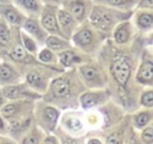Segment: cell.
I'll return each instance as SVG.
<instances>
[{"label": "cell", "mask_w": 153, "mask_h": 144, "mask_svg": "<svg viewBox=\"0 0 153 144\" xmlns=\"http://www.w3.org/2000/svg\"><path fill=\"white\" fill-rule=\"evenodd\" d=\"M111 72L118 84L126 85L130 76V67L123 56H116L111 64Z\"/></svg>", "instance_id": "6da1fadb"}, {"label": "cell", "mask_w": 153, "mask_h": 144, "mask_svg": "<svg viewBox=\"0 0 153 144\" xmlns=\"http://www.w3.org/2000/svg\"><path fill=\"white\" fill-rule=\"evenodd\" d=\"M91 19L94 25H97L98 28H102V29H109L111 25V22H112L109 13H105L104 11H99V10H97L92 13Z\"/></svg>", "instance_id": "7a4b0ae2"}, {"label": "cell", "mask_w": 153, "mask_h": 144, "mask_svg": "<svg viewBox=\"0 0 153 144\" xmlns=\"http://www.w3.org/2000/svg\"><path fill=\"white\" fill-rule=\"evenodd\" d=\"M51 89L56 96L65 97V96L69 95V91H71L69 82L67 79H63V78H57L51 83Z\"/></svg>", "instance_id": "3957f363"}, {"label": "cell", "mask_w": 153, "mask_h": 144, "mask_svg": "<svg viewBox=\"0 0 153 144\" xmlns=\"http://www.w3.org/2000/svg\"><path fill=\"white\" fill-rule=\"evenodd\" d=\"M137 79L140 82H148L153 79V64L151 61H146L142 64L137 73Z\"/></svg>", "instance_id": "277c9868"}, {"label": "cell", "mask_w": 153, "mask_h": 144, "mask_svg": "<svg viewBox=\"0 0 153 144\" xmlns=\"http://www.w3.org/2000/svg\"><path fill=\"white\" fill-rule=\"evenodd\" d=\"M0 10L2 11V14L6 17V19L10 22V23H13V24H20V16L18 14V12L16 10H13L12 7L10 6H1Z\"/></svg>", "instance_id": "5b68a950"}, {"label": "cell", "mask_w": 153, "mask_h": 144, "mask_svg": "<svg viewBox=\"0 0 153 144\" xmlns=\"http://www.w3.org/2000/svg\"><path fill=\"white\" fill-rule=\"evenodd\" d=\"M42 23L44 25V28L51 32H59V28H57V23L56 19L54 17L53 13H47L43 18H42Z\"/></svg>", "instance_id": "8992f818"}, {"label": "cell", "mask_w": 153, "mask_h": 144, "mask_svg": "<svg viewBox=\"0 0 153 144\" xmlns=\"http://www.w3.org/2000/svg\"><path fill=\"white\" fill-rule=\"evenodd\" d=\"M74 41L78 43V44H88L91 41H92V32L88 30V29H84L81 31H79L75 36H74Z\"/></svg>", "instance_id": "52a82bcc"}, {"label": "cell", "mask_w": 153, "mask_h": 144, "mask_svg": "<svg viewBox=\"0 0 153 144\" xmlns=\"http://www.w3.org/2000/svg\"><path fill=\"white\" fill-rule=\"evenodd\" d=\"M128 36H129V31H128V28L127 25H121L116 32H115V38L118 43H123L128 40Z\"/></svg>", "instance_id": "ba28073f"}, {"label": "cell", "mask_w": 153, "mask_h": 144, "mask_svg": "<svg viewBox=\"0 0 153 144\" xmlns=\"http://www.w3.org/2000/svg\"><path fill=\"white\" fill-rule=\"evenodd\" d=\"M60 60H61V62L63 65L69 66L72 62H78L80 59L76 55H74L72 52H65V53H61L60 54Z\"/></svg>", "instance_id": "9c48e42d"}, {"label": "cell", "mask_w": 153, "mask_h": 144, "mask_svg": "<svg viewBox=\"0 0 153 144\" xmlns=\"http://www.w3.org/2000/svg\"><path fill=\"white\" fill-rule=\"evenodd\" d=\"M25 29H26L29 32L36 35L37 37H42V31H41L38 24H37L35 20H32V19L26 20V23H25Z\"/></svg>", "instance_id": "30bf717a"}, {"label": "cell", "mask_w": 153, "mask_h": 144, "mask_svg": "<svg viewBox=\"0 0 153 144\" xmlns=\"http://www.w3.org/2000/svg\"><path fill=\"white\" fill-rule=\"evenodd\" d=\"M97 102H98V95H94V94H85L81 97V103H82V107L85 108L92 107Z\"/></svg>", "instance_id": "8fae6325"}, {"label": "cell", "mask_w": 153, "mask_h": 144, "mask_svg": "<svg viewBox=\"0 0 153 144\" xmlns=\"http://www.w3.org/2000/svg\"><path fill=\"white\" fill-rule=\"evenodd\" d=\"M59 20H60V23H61V25L63 28H69L72 25V23H73V19H72L71 14L65 12V11H60L59 12Z\"/></svg>", "instance_id": "7c38bea8"}, {"label": "cell", "mask_w": 153, "mask_h": 144, "mask_svg": "<svg viewBox=\"0 0 153 144\" xmlns=\"http://www.w3.org/2000/svg\"><path fill=\"white\" fill-rule=\"evenodd\" d=\"M72 13L78 18V19H81L84 17V13H85V6L82 2H74L72 5Z\"/></svg>", "instance_id": "4fadbf2b"}, {"label": "cell", "mask_w": 153, "mask_h": 144, "mask_svg": "<svg viewBox=\"0 0 153 144\" xmlns=\"http://www.w3.org/2000/svg\"><path fill=\"white\" fill-rule=\"evenodd\" d=\"M11 58L14 59V60H17V61L23 60L25 58V50H24V48L20 47V46L14 47L12 49V52H11Z\"/></svg>", "instance_id": "5bb4252c"}, {"label": "cell", "mask_w": 153, "mask_h": 144, "mask_svg": "<svg viewBox=\"0 0 153 144\" xmlns=\"http://www.w3.org/2000/svg\"><path fill=\"white\" fill-rule=\"evenodd\" d=\"M47 44H48L50 48H53V49H60V48H62V47L66 46V43H65L63 41L59 40L57 37H53V36L47 40Z\"/></svg>", "instance_id": "9a60e30c"}, {"label": "cell", "mask_w": 153, "mask_h": 144, "mask_svg": "<svg viewBox=\"0 0 153 144\" xmlns=\"http://www.w3.org/2000/svg\"><path fill=\"white\" fill-rule=\"evenodd\" d=\"M137 23H139V25L141 28H148L153 23V17L151 14H147V13L146 14H141L139 17V19H137Z\"/></svg>", "instance_id": "2e32d148"}, {"label": "cell", "mask_w": 153, "mask_h": 144, "mask_svg": "<svg viewBox=\"0 0 153 144\" xmlns=\"http://www.w3.org/2000/svg\"><path fill=\"white\" fill-rule=\"evenodd\" d=\"M81 74L84 76L85 79H88V80H92L94 79V77L97 76V72L93 67H90V66H85V67H81Z\"/></svg>", "instance_id": "e0dca14e"}, {"label": "cell", "mask_w": 153, "mask_h": 144, "mask_svg": "<svg viewBox=\"0 0 153 144\" xmlns=\"http://www.w3.org/2000/svg\"><path fill=\"white\" fill-rule=\"evenodd\" d=\"M26 80L29 82V84H31V85H33V86H37V85L41 83L42 78H41V76H39L36 71H32V72H30V73L27 74Z\"/></svg>", "instance_id": "ac0fdd59"}, {"label": "cell", "mask_w": 153, "mask_h": 144, "mask_svg": "<svg viewBox=\"0 0 153 144\" xmlns=\"http://www.w3.org/2000/svg\"><path fill=\"white\" fill-rule=\"evenodd\" d=\"M4 94L8 98H16V97H18L20 95V90L17 86H8V88L4 89Z\"/></svg>", "instance_id": "d6986e66"}, {"label": "cell", "mask_w": 153, "mask_h": 144, "mask_svg": "<svg viewBox=\"0 0 153 144\" xmlns=\"http://www.w3.org/2000/svg\"><path fill=\"white\" fill-rule=\"evenodd\" d=\"M57 112L54 109V108H51V107H48V108H45V110H44V116H45V119L48 120V121H50L51 124H54L55 121H56V119H57Z\"/></svg>", "instance_id": "ffe728a7"}, {"label": "cell", "mask_w": 153, "mask_h": 144, "mask_svg": "<svg viewBox=\"0 0 153 144\" xmlns=\"http://www.w3.org/2000/svg\"><path fill=\"white\" fill-rule=\"evenodd\" d=\"M10 41V32L5 25H0V44L5 46Z\"/></svg>", "instance_id": "44dd1931"}, {"label": "cell", "mask_w": 153, "mask_h": 144, "mask_svg": "<svg viewBox=\"0 0 153 144\" xmlns=\"http://www.w3.org/2000/svg\"><path fill=\"white\" fill-rule=\"evenodd\" d=\"M20 5H23L24 7L29 8V10H33L36 11L38 8V4H37V0H17Z\"/></svg>", "instance_id": "7402d4cb"}, {"label": "cell", "mask_w": 153, "mask_h": 144, "mask_svg": "<svg viewBox=\"0 0 153 144\" xmlns=\"http://www.w3.org/2000/svg\"><path fill=\"white\" fill-rule=\"evenodd\" d=\"M12 76V70L7 65H1L0 66V79H8Z\"/></svg>", "instance_id": "603a6c76"}, {"label": "cell", "mask_w": 153, "mask_h": 144, "mask_svg": "<svg viewBox=\"0 0 153 144\" xmlns=\"http://www.w3.org/2000/svg\"><path fill=\"white\" fill-rule=\"evenodd\" d=\"M141 103L143 106H147V107L153 106V91H149V92L143 94L142 97H141Z\"/></svg>", "instance_id": "cb8c5ba5"}, {"label": "cell", "mask_w": 153, "mask_h": 144, "mask_svg": "<svg viewBox=\"0 0 153 144\" xmlns=\"http://www.w3.org/2000/svg\"><path fill=\"white\" fill-rule=\"evenodd\" d=\"M148 120H149V115H148L147 113H141V114H139V115L136 116V119H135L136 125L140 126V127L145 126V125L148 122Z\"/></svg>", "instance_id": "d4e9b609"}, {"label": "cell", "mask_w": 153, "mask_h": 144, "mask_svg": "<svg viewBox=\"0 0 153 144\" xmlns=\"http://www.w3.org/2000/svg\"><path fill=\"white\" fill-rule=\"evenodd\" d=\"M14 112H16V106H14V104H7V106H5V107L1 109L2 115L6 116V118L12 116V115L14 114Z\"/></svg>", "instance_id": "484cf974"}, {"label": "cell", "mask_w": 153, "mask_h": 144, "mask_svg": "<svg viewBox=\"0 0 153 144\" xmlns=\"http://www.w3.org/2000/svg\"><path fill=\"white\" fill-rule=\"evenodd\" d=\"M67 125L73 131H76V130H80L81 128V122L78 119H69L68 122H67Z\"/></svg>", "instance_id": "4316f807"}, {"label": "cell", "mask_w": 153, "mask_h": 144, "mask_svg": "<svg viewBox=\"0 0 153 144\" xmlns=\"http://www.w3.org/2000/svg\"><path fill=\"white\" fill-rule=\"evenodd\" d=\"M23 41H24L25 47H26L30 52H35V50H36V46H35V43H33V42H32V40H30L27 36L23 35Z\"/></svg>", "instance_id": "83f0119b"}, {"label": "cell", "mask_w": 153, "mask_h": 144, "mask_svg": "<svg viewBox=\"0 0 153 144\" xmlns=\"http://www.w3.org/2000/svg\"><path fill=\"white\" fill-rule=\"evenodd\" d=\"M142 139L146 142H153V127L146 128L142 133Z\"/></svg>", "instance_id": "f1b7e54d"}, {"label": "cell", "mask_w": 153, "mask_h": 144, "mask_svg": "<svg viewBox=\"0 0 153 144\" xmlns=\"http://www.w3.org/2000/svg\"><path fill=\"white\" fill-rule=\"evenodd\" d=\"M39 59H41L42 61H50V60L53 59V55H51V53H50L48 49H44V50L41 52Z\"/></svg>", "instance_id": "f546056e"}, {"label": "cell", "mask_w": 153, "mask_h": 144, "mask_svg": "<svg viewBox=\"0 0 153 144\" xmlns=\"http://www.w3.org/2000/svg\"><path fill=\"white\" fill-rule=\"evenodd\" d=\"M121 137L118 134H111L109 138H108V143H121Z\"/></svg>", "instance_id": "4dcf8cb0"}, {"label": "cell", "mask_w": 153, "mask_h": 144, "mask_svg": "<svg viewBox=\"0 0 153 144\" xmlns=\"http://www.w3.org/2000/svg\"><path fill=\"white\" fill-rule=\"evenodd\" d=\"M141 6L143 7H153V0H142Z\"/></svg>", "instance_id": "1f68e13d"}, {"label": "cell", "mask_w": 153, "mask_h": 144, "mask_svg": "<svg viewBox=\"0 0 153 144\" xmlns=\"http://www.w3.org/2000/svg\"><path fill=\"white\" fill-rule=\"evenodd\" d=\"M108 1L112 5H115V6H120V5L123 4V0H108Z\"/></svg>", "instance_id": "d6a6232c"}, {"label": "cell", "mask_w": 153, "mask_h": 144, "mask_svg": "<svg viewBox=\"0 0 153 144\" xmlns=\"http://www.w3.org/2000/svg\"><path fill=\"white\" fill-rule=\"evenodd\" d=\"M24 143H37V140L36 139H26V140H24Z\"/></svg>", "instance_id": "836d02e7"}, {"label": "cell", "mask_w": 153, "mask_h": 144, "mask_svg": "<svg viewBox=\"0 0 153 144\" xmlns=\"http://www.w3.org/2000/svg\"><path fill=\"white\" fill-rule=\"evenodd\" d=\"M90 143H97V144H99L100 142H99V140H97V139H91V140H90Z\"/></svg>", "instance_id": "e575fe53"}, {"label": "cell", "mask_w": 153, "mask_h": 144, "mask_svg": "<svg viewBox=\"0 0 153 144\" xmlns=\"http://www.w3.org/2000/svg\"><path fill=\"white\" fill-rule=\"evenodd\" d=\"M2 127H4V124H2V120H1V119H0V130H1V128H2Z\"/></svg>", "instance_id": "d590c367"}, {"label": "cell", "mask_w": 153, "mask_h": 144, "mask_svg": "<svg viewBox=\"0 0 153 144\" xmlns=\"http://www.w3.org/2000/svg\"><path fill=\"white\" fill-rule=\"evenodd\" d=\"M1 103H2V100H1V97H0V104H1Z\"/></svg>", "instance_id": "8d00e7d4"}, {"label": "cell", "mask_w": 153, "mask_h": 144, "mask_svg": "<svg viewBox=\"0 0 153 144\" xmlns=\"http://www.w3.org/2000/svg\"><path fill=\"white\" fill-rule=\"evenodd\" d=\"M151 41H152V43H153V36H152V37H151Z\"/></svg>", "instance_id": "74e56055"}]
</instances>
